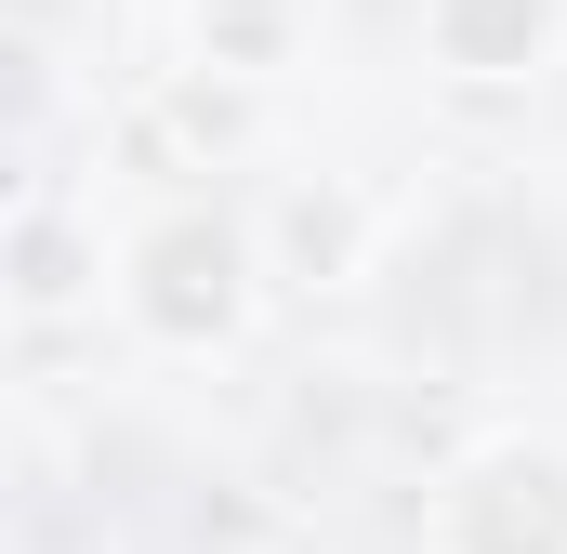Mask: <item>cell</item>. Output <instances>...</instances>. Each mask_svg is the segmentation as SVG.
<instances>
[{
  "label": "cell",
  "mask_w": 567,
  "mask_h": 554,
  "mask_svg": "<svg viewBox=\"0 0 567 554\" xmlns=\"http://www.w3.org/2000/svg\"><path fill=\"white\" fill-rule=\"evenodd\" d=\"M251 290H265V238L225 212H158L120 252V304L158 357H225L251 330Z\"/></svg>",
  "instance_id": "cell-1"
},
{
  "label": "cell",
  "mask_w": 567,
  "mask_h": 554,
  "mask_svg": "<svg viewBox=\"0 0 567 554\" xmlns=\"http://www.w3.org/2000/svg\"><path fill=\"white\" fill-rule=\"evenodd\" d=\"M435 554H567V449L542 435H488L435 475V515H423Z\"/></svg>",
  "instance_id": "cell-2"
},
{
  "label": "cell",
  "mask_w": 567,
  "mask_h": 554,
  "mask_svg": "<svg viewBox=\"0 0 567 554\" xmlns=\"http://www.w3.org/2000/svg\"><path fill=\"white\" fill-rule=\"evenodd\" d=\"M251 238H265V277H278V290H357L383 225H370V198H357L343 172H290Z\"/></svg>",
  "instance_id": "cell-3"
},
{
  "label": "cell",
  "mask_w": 567,
  "mask_h": 554,
  "mask_svg": "<svg viewBox=\"0 0 567 554\" xmlns=\"http://www.w3.org/2000/svg\"><path fill=\"white\" fill-rule=\"evenodd\" d=\"M423 53L449 80H475V93L542 80L555 66V0H423Z\"/></svg>",
  "instance_id": "cell-4"
},
{
  "label": "cell",
  "mask_w": 567,
  "mask_h": 554,
  "mask_svg": "<svg viewBox=\"0 0 567 554\" xmlns=\"http://www.w3.org/2000/svg\"><path fill=\"white\" fill-rule=\"evenodd\" d=\"M133 145L158 172H212V158H238L251 145V80L238 66H185V80H158L133 106Z\"/></svg>",
  "instance_id": "cell-5"
},
{
  "label": "cell",
  "mask_w": 567,
  "mask_h": 554,
  "mask_svg": "<svg viewBox=\"0 0 567 554\" xmlns=\"http://www.w3.org/2000/svg\"><path fill=\"white\" fill-rule=\"evenodd\" d=\"M0 277H13V317H66V304L106 277V252H93L53 198H27V212H13V238H0Z\"/></svg>",
  "instance_id": "cell-6"
},
{
  "label": "cell",
  "mask_w": 567,
  "mask_h": 554,
  "mask_svg": "<svg viewBox=\"0 0 567 554\" xmlns=\"http://www.w3.org/2000/svg\"><path fill=\"white\" fill-rule=\"evenodd\" d=\"M185 27H198V66H238V80H265V66H290V27H303V0H185Z\"/></svg>",
  "instance_id": "cell-7"
}]
</instances>
